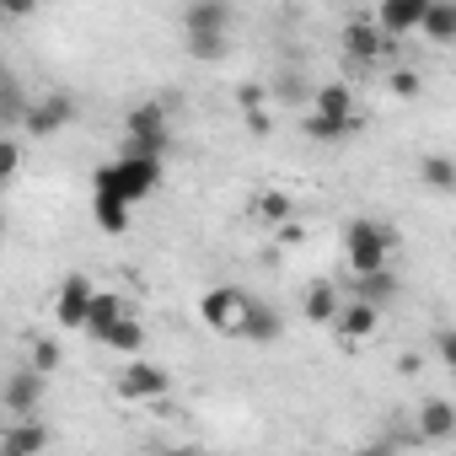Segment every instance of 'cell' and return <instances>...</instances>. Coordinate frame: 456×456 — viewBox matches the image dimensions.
Instances as JSON below:
<instances>
[{
  "label": "cell",
  "mask_w": 456,
  "mask_h": 456,
  "mask_svg": "<svg viewBox=\"0 0 456 456\" xmlns=\"http://www.w3.org/2000/svg\"><path fill=\"white\" fill-rule=\"evenodd\" d=\"M215 33H232V6L225 0H193L183 12V38H215Z\"/></svg>",
  "instance_id": "obj_10"
},
{
  "label": "cell",
  "mask_w": 456,
  "mask_h": 456,
  "mask_svg": "<svg viewBox=\"0 0 456 456\" xmlns=\"http://www.w3.org/2000/svg\"><path fill=\"white\" fill-rule=\"evenodd\" d=\"M248 301H253V296H248L242 285H209V290L199 296V322H204L215 338H237Z\"/></svg>",
  "instance_id": "obj_3"
},
{
  "label": "cell",
  "mask_w": 456,
  "mask_h": 456,
  "mask_svg": "<svg viewBox=\"0 0 456 456\" xmlns=\"http://www.w3.org/2000/svg\"><path fill=\"white\" fill-rule=\"evenodd\" d=\"M38 12V0H0V17H6V22H28Z\"/></svg>",
  "instance_id": "obj_34"
},
{
  "label": "cell",
  "mask_w": 456,
  "mask_h": 456,
  "mask_svg": "<svg viewBox=\"0 0 456 456\" xmlns=\"http://www.w3.org/2000/svg\"><path fill=\"white\" fill-rule=\"evenodd\" d=\"M22 113H28V92L17 86V76H12V70H0V129L22 124Z\"/></svg>",
  "instance_id": "obj_24"
},
{
  "label": "cell",
  "mask_w": 456,
  "mask_h": 456,
  "mask_svg": "<svg viewBox=\"0 0 456 456\" xmlns=\"http://www.w3.org/2000/svg\"><path fill=\"white\" fill-rule=\"evenodd\" d=\"M97 344H102V349H118V354H140V349H145V328H140V317L124 312V317H113V328H108Z\"/></svg>",
  "instance_id": "obj_20"
},
{
  "label": "cell",
  "mask_w": 456,
  "mask_h": 456,
  "mask_svg": "<svg viewBox=\"0 0 456 456\" xmlns=\"http://www.w3.org/2000/svg\"><path fill=\"white\" fill-rule=\"evenodd\" d=\"M172 151V134H124L118 156H167Z\"/></svg>",
  "instance_id": "obj_26"
},
{
  "label": "cell",
  "mask_w": 456,
  "mask_h": 456,
  "mask_svg": "<svg viewBox=\"0 0 456 456\" xmlns=\"http://www.w3.org/2000/svg\"><path fill=\"white\" fill-rule=\"evenodd\" d=\"M92 274H65L60 280V296H54V322L60 328H70V333H81V322H86V306H92Z\"/></svg>",
  "instance_id": "obj_7"
},
{
  "label": "cell",
  "mask_w": 456,
  "mask_h": 456,
  "mask_svg": "<svg viewBox=\"0 0 456 456\" xmlns=\"http://www.w3.org/2000/svg\"><path fill=\"white\" fill-rule=\"evenodd\" d=\"M435 354H440V365L456 370V328H435Z\"/></svg>",
  "instance_id": "obj_33"
},
{
  "label": "cell",
  "mask_w": 456,
  "mask_h": 456,
  "mask_svg": "<svg viewBox=\"0 0 456 456\" xmlns=\"http://www.w3.org/2000/svg\"><path fill=\"white\" fill-rule=\"evenodd\" d=\"M49 445H54V435H49V424H38V413H22L6 435H0V456H38Z\"/></svg>",
  "instance_id": "obj_9"
},
{
  "label": "cell",
  "mask_w": 456,
  "mask_h": 456,
  "mask_svg": "<svg viewBox=\"0 0 456 456\" xmlns=\"http://www.w3.org/2000/svg\"><path fill=\"white\" fill-rule=\"evenodd\" d=\"M306 102H312V113H328V118H360V113H354V92H349L344 81H322Z\"/></svg>",
  "instance_id": "obj_18"
},
{
  "label": "cell",
  "mask_w": 456,
  "mask_h": 456,
  "mask_svg": "<svg viewBox=\"0 0 456 456\" xmlns=\"http://www.w3.org/2000/svg\"><path fill=\"white\" fill-rule=\"evenodd\" d=\"M285 333V317H280V306H269V301H248V312H242V328H237V338H248V344H274Z\"/></svg>",
  "instance_id": "obj_12"
},
{
  "label": "cell",
  "mask_w": 456,
  "mask_h": 456,
  "mask_svg": "<svg viewBox=\"0 0 456 456\" xmlns=\"http://www.w3.org/2000/svg\"><path fill=\"white\" fill-rule=\"evenodd\" d=\"M280 242H290V248H296V242H306V225H296V215H290V220H280Z\"/></svg>",
  "instance_id": "obj_36"
},
{
  "label": "cell",
  "mask_w": 456,
  "mask_h": 456,
  "mask_svg": "<svg viewBox=\"0 0 456 456\" xmlns=\"http://www.w3.org/2000/svg\"><path fill=\"white\" fill-rule=\"evenodd\" d=\"M167 387H172V376H167L161 365H151V360H129V365L113 376V397H118V403H161Z\"/></svg>",
  "instance_id": "obj_4"
},
{
  "label": "cell",
  "mask_w": 456,
  "mask_h": 456,
  "mask_svg": "<svg viewBox=\"0 0 456 456\" xmlns=\"http://www.w3.org/2000/svg\"><path fill=\"white\" fill-rule=\"evenodd\" d=\"M237 102H242V113L264 108V86H237Z\"/></svg>",
  "instance_id": "obj_35"
},
{
  "label": "cell",
  "mask_w": 456,
  "mask_h": 456,
  "mask_svg": "<svg viewBox=\"0 0 456 456\" xmlns=\"http://www.w3.org/2000/svg\"><path fill=\"white\" fill-rule=\"evenodd\" d=\"M419 183H424V188H435V193H451V188H456V161H451V156H440V151H435V156H424V161H419Z\"/></svg>",
  "instance_id": "obj_25"
},
{
  "label": "cell",
  "mask_w": 456,
  "mask_h": 456,
  "mask_svg": "<svg viewBox=\"0 0 456 456\" xmlns=\"http://www.w3.org/2000/svg\"><path fill=\"white\" fill-rule=\"evenodd\" d=\"M70 124H76V97H70V92H49V97L28 102V113H22L28 140H54V134L70 129Z\"/></svg>",
  "instance_id": "obj_5"
},
{
  "label": "cell",
  "mask_w": 456,
  "mask_h": 456,
  "mask_svg": "<svg viewBox=\"0 0 456 456\" xmlns=\"http://www.w3.org/2000/svg\"><path fill=\"white\" fill-rule=\"evenodd\" d=\"M333 328H338V338H349V344H360V338H370L376 328H381V306H370V301H349V306H338V317H333Z\"/></svg>",
  "instance_id": "obj_13"
},
{
  "label": "cell",
  "mask_w": 456,
  "mask_h": 456,
  "mask_svg": "<svg viewBox=\"0 0 456 456\" xmlns=\"http://www.w3.org/2000/svg\"><path fill=\"white\" fill-rule=\"evenodd\" d=\"M44 392H49V376H44V370H33V365H22V370H12L6 381H0V408H6L12 419L38 413Z\"/></svg>",
  "instance_id": "obj_6"
},
{
  "label": "cell",
  "mask_w": 456,
  "mask_h": 456,
  "mask_svg": "<svg viewBox=\"0 0 456 456\" xmlns=\"http://www.w3.org/2000/svg\"><path fill=\"white\" fill-rule=\"evenodd\" d=\"M392 248H397V232H392V225H381V220H349L344 225V258H349L354 274L381 269L392 258Z\"/></svg>",
  "instance_id": "obj_2"
},
{
  "label": "cell",
  "mask_w": 456,
  "mask_h": 456,
  "mask_svg": "<svg viewBox=\"0 0 456 456\" xmlns=\"http://www.w3.org/2000/svg\"><path fill=\"white\" fill-rule=\"evenodd\" d=\"M258 215L280 225V220H290V215H296V199H290V193H280V188H264V193H258Z\"/></svg>",
  "instance_id": "obj_28"
},
{
  "label": "cell",
  "mask_w": 456,
  "mask_h": 456,
  "mask_svg": "<svg viewBox=\"0 0 456 456\" xmlns=\"http://www.w3.org/2000/svg\"><path fill=\"white\" fill-rule=\"evenodd\" d=\"M301 129H306V140L338 145V140H349V134L360 129V118H328V113H306V118H301Z\"/></svg>",
  "instance_id": "obj_21"
},
{
  "label": "cell",
  "mask_w": 456,
  "mask_h": 456,
  "mask_svg": "<svg viewBox=\"0 0 456 456\" xmlns=\"http://www.w3.org/2000/svg\"><path fill=\"white\" fill-rule=\"evenodd\" d=\"M124 134H172L167 129V108L161 102H134L124 118Z\"/></svg>",
  "instance_id": "obj_22"
},
{
  "label": "cell",
  "mask_w": 456,
  "mask_h": 456,
  "mask_svg": "<svg viewBox=\"0 0 456 456\" xmlns=\"http://www.w3.org/2000/svg\"><path fill=\"white\" fill-rule=\"evenodd\" d=\"M419 435H424L429 445L456 440V403H451V397H429V403L419 408Z\"/></svg>",
  "instance_id": "obj_14"
},
{
  "label": "cell",
  "mask_w": 456,
  "mask_h": 456,
  "mask_svg": "<svg viewBox=\"0 0 456 456\" xmlns=\"http://www.w3.org/2000/svg\"><path fill=\"white\" fill-rule=\"evenodd\" d=\"M338 285H328V280H317L312 290H306V301H301V317L312 322V328H333V317H338Z\"/></svg>",
  "instance_id": "obj_16"
},
{
  "label": "cell",
  "mask_w": 456,
  "mask_h": 456,
  "mask_svg": "<svg viewBox=\"0 0 456 456\" xmlns=\"http://www.w3.org/2000/svg\"><path fill=\"white\" fill-rule=\"evenodd\" d=\"M92 220L102 225L108 237H124V232H129V204H118V199H108V193H92Z\"/></svg>",
  "instance_id": "obj_23"
},
{
  "label": "cell",
  "mask_w": 456,
  "mask_h": 456,
  "mask_svg": "<svg viewBox=\"0 0 456 456\" xmlns=\"http://www.w3.org/2000/svg\"><path fill=\"white\" fill-rule=\"evenodd\" d=\"M28 365H33V370H44V376H49V370H60V344H54V338H38V344H33V354H28Z\"/></svg>",
  "instance_id": "obj_31"
},
{
  "label": "cell",
  "mask_w": 456,
  "mask_h": 456,
  "mask_svg": "<svg viewBox=\"0 0 456 456\" xmlns=\"http://www.w3.org/2000/svg\"><path fill=\"white\" fill-rule=\"evenodd\" d=\"M419 33H424L435 49H451V44H456V6H451V0H429L424 17H419Z\"/></svg>",
  "instance_id": "obj_15"
},
{
  "label": "cell",
  "mask_w": 456,
  "mask_h": 456,
  "mask_svg": "<svg viewBox=\"0 0 456 456\" xmlns=\"http://www.w3.org/2000/svg\"><path fill=\"white\" fill-rule=\"evenodd\" d=\"M424 6H429V0H376V28L387 38H408V33H419Z\"/></svg>",
  "instance_id": "obj_11"
},
{
  "label": "cell",
  "mask_w": 456,
  "mask_h": 456,
  "mask_svg": "<svg viewBox=\"0 0 456 456\" xmlns=\"http://www.w3.org/2000/svg\"><path fill=\"white\" fill-rule=\"evenodd\" d=\"M424 92V81L413 76V70H392V97H403V102H413Z\"/></svg>",
  "instance_id": "obj_32"
},
{
  "label": "cell",
  "mask_w": 456,
  "mask_h": 456,
  "mask_svg": "<svg viewBox=\"0 0 456 456\" xmlns=\"http://www.w3.org/2000/svg\"><path fill=\"white\" fill-rule=\"evenodd\" d=\"M274 97H280L285 108H301V102H306L312 92H306V81H301V76L290 70V76H280V81H274Z\"/></svg>",
  "instance_id": "obj_30"
},
{
  "label": "cell",
  "mask_w": 456,
  "mask_h": 456,
  "mask_svg": "<svg viewBox=\"0 0 456 456\" xmlns=\"http://www.w3.org/2000/svg\"><path fill=\"white\" fill-rule=\"evenodd\" d=\"M124 312H129V306H124L113 290H92V306H86V322H81V333L97 344V338L113 328V317H124Z\"/></svg>",
  "instance_id": "obj_17"
},
{
  "label": "cell",
  "mask_w": 456,
  "mask_h": 456,
  "mask_svg": "<svg viewBox=\"0 0 456 456\" xmlns=\"http://www.w3.org/2000/svg\"><path fill=\"white\" fill-rule=\"evenodd\" d=\"M156 188H161V156H113L92 183V193H108V199H118L129 209L140 199H151Z\"/></svg>",
  "instance_id": "obj_1"
},
{
  "label": "cell",
  "mask_w": 456,
  "mask_h": 456,
  "mask_svg": "<svg viewBox=\"0 0 456 456\" xmlns=\"http://www.w3.org/2000/svg\"><path fill=\"white\" fill-rule=\"evenodd\" d=\"M183 44H188V54L204 60V65H215V60L232 54V33H215V38H183Z\"/></svg>",
  "instance_id": "obj_27"
},
{
  "label": "cell",
  "mask_w": 456,
  "mask_h": 456,
  "mask_svg": "<svg viewBox=\"0 0 456 456\" xmlns=\"http://www.w3.org/2000/svg\"><path fill=\"white\" fill-rule=\"evenodd\" d=\"M344 54L354 65H376L387 54V33L376 28V17H349L344 22Z\"/></svg>",
  "instance_id": "obj_8"
},
{
  "label": "cell",
  "mask_w": 456,
  "mask_h": 456,
  "mask_svg": "<svg viewBox=\"0 0 456 456\" xmlns=\"http://www.w3.org/2000/svg\"><path fill=\"white\" fill-rule=\"evenodd\" d=\"M0 232H6V215H0Z\"/></svg>",
  "instance_id": "obj_37"
},
{
  "label": "cell",
  "mask_w": 456,
  "mask_h": 456,
  "mask_svg": "<svg viewBox=\"0 0 456 456\" xmlns=\"http://www.w3.org/2000/svg\"><path fill=\"white\" fill-rule=\"evenodd\" d=\"M354 296L360 301H370V306H387L392 296H397V274L381 264V269H365V274H354Z\"/></svg>",
  "instance_id": "obj_19"
},
{
  "label": "cell",
  "mask_w": 456,
  "mask_h": 456,
  "mask_svg": "<svg viewBox=\"0 0 456 456\" xmlns=\"http://www.w3.org/2000/svg\"><path fill=\"white\" fill-rule=\"evenodd\" d=\"M17 172H22V145H17L6 129H0V188H6Z\"/></svg>",
  "instance_id": "obj_29"
}]
</instances>
